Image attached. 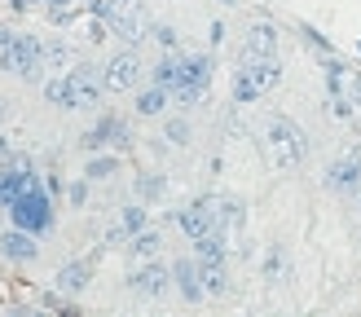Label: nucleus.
Segmentation results:
<instances>
[{"mask_svg":"<svg viewBox=\"0 0 361 317\" xmlns=\"http://www.w3.org/2000/svg\"><path fill=\"white\" fill-rule=\"evenodd\" d=\"M264 154H269V163L282 168V172H291L300 168L304 158H309V137H304V128L295 119H286V115H274L264 123Z\"/></svg>","mask_w":361,"mask_h":317,"instance_id":"nucleus-1","label":"nucleus"},{"mask_svg":"<svg viewBox=\"0 0 361 317\" xmlns=\"http://www.w3.org/2000/svg\"><path fill=\"white\" fill-rule=\"evenodd\" d=\"M5 211H9V225H23V229H31V234H40V238L53 234V225H58V211H53V194L44 185V176H35Z\"/></svg>","mask_w":361,"mask_h":317,"instance_id":"nucleus-2","label":"nucleus"},{"mask_svg":"<svg viewBox=\"0 0 361 317\" xmlns=\"http://www.w3.org/2000/svg\"><path fill=\"white\" fill-rule=\"evenodd\" d=\"M278 80H282V62L278 58H243L238 70H233V80H229V97L238 106H251V101H260Z\"/></svg>","mask_w":361,"mask_h":317,"instance_id":"nucleus-3","label":"nucleus"},{"mask_svg":"<svg viewBox=\"0 0 361 317\" xmlns=\"http://www.w3.org/2000/svg\"><path fill=\"white\" fill-rule=\"evenodd\" d=\"M0 70H5V75L27 80V84H40L44 80V40H40V35L18 31L13 40L0 49Z\"/></svg>","mask_w":361,"mask_h":317,"instance_id":"nucleus-4","label":"nucleus"},{"mask_svg":"<svg viewBox=\"0 0 361 317\" xmlns=\"http://www.w3.org/2000/svg\"><path fill=\"white\" fill-rule=\"evenodd\" d=\"M212 75H216V58L212 53H180V80L172 88V101L176 106H198L207 97V88H212Z\"/></svg>","mask_w":361,"mask_h":317,"instance_id":"nucleus-5","label":"nucleus"},{"mask_svg":"<svg viewBox=\"0 0 361 317\" xmlns=\"http://www.w3.org/2000/svg\"><path fill=\"white\" fill-rule=\"evenodd\" d=\"M141 80H146V62H141V53L128 44V49H119L111 62L102 66V84H106V93H137Z\"/></svg>","mask_w":361,"mask_h":317,"instance_id":"nucleus-6","label":"nucleus"},{"mask_svg":"<svg viewBox=\"0 0 361 317\" xmlns=\"http://www.w3.org/2000/svg\"><path fill=\"white\" fill-rule=\"evenodd\" d=\"M133 146V128H128V119H119V115H102L93 128H84L80 132V150L84 154H97V150H128Z\"/></svg>","mask_w":361,"mask_h":317,"instance_id":"nucleus-7","label":"nucleus"},{"mask_svg":"<svg viewBox=\"0 0 361 317\" xmlns=\"http://www.w3.org/2000/svg\"><path fill=\"white\" fill-rule=\"evenodd\" d=\"M66 84H71V111H93V106H102V97H106L102 70L93 62H71Z\"/></svg>","mask_w":361,"mask_h":317,"instance_id":"nucleus-8","label":"nucleus"},{"mask_svg":"<svg viewBox=\"0 0 361 317\" xmlns=\"http://www.w3.org/2000/svg\"><path fill=\"white\" fill-rule=\"evenodd\" d=\"M128 291L141 295V299H164L172 291V264H164L159 256L154 260H141V269L128 273Z\"/></svg>","mask_w":361,"mask_h":317,"instance_id":"nucleus-9","label":"nucleus"},{"mask_svg":"<svg viewBox=\"0 0 361 317\" xmlns=\"http://www.w3.org/2000/svg\"><path fill=\"white\" fill-rule=\"evenodd\" d=\"M176 225H180V234H185L190 242L203 238V234H212V229H221V220H216V199H212V194H203V199L176 207Z\"/></svg>","mask_w":361,"mask_h":317,"instance_id":"nucleus-10","label":"nucleus"},{"mask_svg":"<svg viewBox=\"0 0 361 317\" xmlns=\"http://www.w3.org/2000/svg\"><path fill=\"white\" fill-rule=\"evenodd\" d=\"M0 256L9 264H35L40 260V234H31L23 225H9L0 229Z\"/></svg>","mask_w":361,"mask_h":317,"instance_id":"nucleus-11","label":"nucleus"},{"mask_svg":"<svg viewBox=\"0 0 361 317\" xmlns=\"http://www.w3.org/2000/svg\"><path fill=\"white\" fill-rule=\"evenodd\" d=\"M326 189L331 194H361V150L339 154L326 168Z\"/></svg>","mask_w":361,"mask_h":317,"instance_id":"nucleus-12","label":"nucleus"},{"mask_svg":"<svg viewBox=\"0 0 361 317\" xmlns=\"http://www.w3.org/2000/svg\"><path fill=\"white\" fill-rule=\"evenodd\" d=\"M172 287L185 304H203L207 291H203V273H198V256H180L172 260Z\"/></svg>","mask_w":361,"mask_h":317,"instance_id":"nucleus-13","label":"nucleus"},{"mask_svg":"<svg viewBox=\"0 0 361 317\" xmlns=\"http://www.w3.org/2000/svg\"><path fill=\"white\" fill-rule=\"evenodd\" d=\"M31 181H35V163H13V158H5V163H0V207H9Z\"/></svg>","mask_w":361,"mask_h":317,"instance_id":"nucleus-14","label":"nucleus"},{"mask_svg":"<svg viewBox=\"0 0 361 317\" xmlns=\"http://www.w3.org/2000/svg\"><path fill=\"white\" fill-rule=\"evenodd\" d=\"M243 58H278V27L274 23H251L243 35Z\"/></svg>","mask_w":361,"mask_h":317,"instance_id":"nucleus-15","label":"nucleus"},{"mask_svg":"<svg viewBox=\"0 0 361 317\" xmlns=\"http://www.w3.org/2000/svg\"><path fill=\"white\" fill-rule=\"evenodd\" d=\"M88 282H93V260H66L58 273H53V287H58L62 295H84L88 291Z\"/></svg>","mask_w":361,"mask_h":317,"instance_id":"nucleus-16","label":"nucleus"},{"mask_svg":"<svg viewBox=\"0 0 361 317\" xmlns=\"http://www.w3.org/2000/svg\"><path fill=\"white\" fill-rule=\"evenodd\" d=\"M150 225V216H146V203H128V207H123L119 211V216H115V229H111V234H106V247H119V242H128L133 234H141V229H146Z\"/></svg>","mask_w":361,"mask_h":317,"instance_id":"nucleus-17","label":"nucleus"},{"mask_svg":"<svg viewBox=\"0 0 361 317\" xmlns=\"http://www.w3.org/2000/svg\"><path fill=\"white\" fill-rule=\"evenodd\" d=\"M168 101H172V88H164V84H141L137 88V101H133V111L141 115V119H154V115H164L168 111Z\"/></svg>","mask_w":361,"mask_h":317,"instance_id":"nucleus-18","label":"nucleus"},{"mask_svg":"<svg viewBox=\"0 0 361 317\" xmlns=\"http://www.w3.org/2000/svg\"><path fill=\"white\" fill-rule=\"evenodd\" d=\"M119 168H123L119 150H97V154L84 158V176H88V181H111V176H119Z\"/></svg>","mask_w":361,"mask_h":317,"instance_id":"nucleus-19","label":"nucleus"},{"mask_svg":"<svg viewBox=\"0 0 361 317\" xmlns=\"http://www.w3.org/2000/svg\"><path fill=\"white\" fill-rule=\"evenodd\" d=\"M198 273H203L207 299H225L229 295V269H225V260H198Z\"/></svg>","mask_w":361,"mask_h":317,"instance_id":"nucleus-20","label":"nucleus"},{"mask_svg":"<svg viewBox=\"0 0 361 317\" xmlns=\"http://www.w3.org/2000/svg\"><path fill=\"white\" fill-rule=\"evenodd\" d=\"M260 273H264V282H274V287H282V282L291 278V256H286V247H282V242H274V247L264 251Z\"/></svg>","mask_w":361,"mask_h":317,"instance_id":"nucleus-21","label":"nucleus"},{"mask_svg":"<svg viewBox=\"0 0 361 317\" xmlns=\"http://www.w3.org/2000/svg\"><path fill=\"white\" fill-rule=\"evenodd\" d=\"M194 256L198 260H229V229H212V234L194 238Z\"/></svg>","mask_w":361,"mask_h":317,"instance_id":"nucleus-22","label":"nucleus"},{"mask_svg":"<svg viewBox=\"0 0 361 317\" xmlns=\"http://www.w3.org/2000/svg\"><path fill=\"white\" fill-rule=\"evenodd\" d=\"M159 251H164V234H159V229H141V234H133L128 238V256L133 260H154Z\"/></svg>","mask_w":361,"mask_h":317,"instance_id":"nucleus-23","label":"nucleus"},{"mask_svg":"<svg viewBox=\"0 0 361 317\" xmlns=\"http://www.w3.org/2000/svg\"><path fill=\"white\" fill-rule=\"evenodd\" d=\"M93 5L97 0H49V18L58 27H66V23H75L80 13H93Z\"/></svg>","mask_w":361,"mask_h":317,"instance_id":"nucleus-24","label":"nucleus"},{"mask_svg":"<svg viewBox=\"0 0 361 317\" xmlns=\"http://www.w3.org/2000/svg\"><path fill=\"white\" fill-rule=\"evenodd\" d=\"M322 70H326V93H331V101L348 97V66L335 62L331 53H326V58H322Z\"/></svg>","mask_w":361,"mask_h":317,"instance_id":"nucleus-25","label":"nucleus"},{"mask_svg":"<svg viewBox=\"0 0 361 317\" xmlns=\"http://www.w3.org/2000/svg\"><path fill=\"white\" fill-rule=\"evenodd\" d=\"M133 189H137L141 203H159L164 189H168V176L164 172H141V176H133Z\"/></svg>","mask_w":361,"mask_h":317,"instance_id":"nucleus-26","label":"nucleus"},{"mask_svg":"<svg viewBox=\"0 0 361 317\" xmlns=\"http://www.w3.org/2000/svg\"><path fill=\"white\" fill-rule=\"evenodd\" d=\"M150 80L164 84V88H176V80H180V53H164V58L150 66Z\"/></svg>","mask_w":361,"mask_h":317,"instance_id":"nucleus-27","label":"nucleus"},{"mask_svg":"<svg viewBox=\"0 0 361 317\" xmlns=\"http://www.w3.org/2000/svg\"><path fill=\"white\" fill-rule=\"evenodd\" d=\"M216 220H221V229H238L247 220V203L243 199H216Z\"/></svg>","mask_w":361,"mask_h":317,"instance_id":"nucleus-28","label":"nucleus"},{"mask_svg":"<svg viewBox=\"0 0 361 317\" xmlns=\"http://www.w3.org/2000/svg\"><path fill=\"white\" fill-rule=\"evenodd\" d=\"M71 62H75V53H71L66 40H49V44H44V70H53V75H58V70H71Z\"/></svg>","mask_w":361,"mask_h":317,"instance_id":"nucleus-29","label":"nucleus"},{"mask_svg":"<svg viewBox=\"0 0 361 317\" xmlns=\"http://www.w3.org/2000/svg\"><path fill=\"white\" fill-rule=\"evenodd\" d=\"M164 141H168V146H176V150H185L190 141H194V128H190V119H185V115H172V119L164 123Z\"/></svg>","mask_w":361,"mask_h":317,"instance_id":"nucleus-30","label":"nucleus"},{"mask_svg":"<svg viewBox=\"0 0 361 317\" xmlns=\"http://www.w3.org/2000/svg\"><path fill=\"white\" fill-rule=\"evenodd\" d=\"M44 101L58 106V111H71V84H66V70L62 75H49L44 80Z\"/></svg>","mask_w":361,"mask_h":317,"instance_id":"nucleus-31","label":"nucleus"},{"mask_svg":"<svg viewBox=\"0 0 361 317\" xmlns=\"http://www.w3.org/2000/svg\"><path fill=\"white\" fill-rule=\"evenodd\" d=\"M150 40L164 49V53H176V44H180V31L172 27V23H150Z\"/></svg>","mask_w":361,"mask_h":317,"instance_id":"nucleus-32","label":"nucleus"},{"mask_svg":"<svg viewBox=\"0 0 361 317\" xmlns=\"http://www.w3.org/2000/svg\"><path fill=\"white\" fill-rule=\"evenodd\" d=\"M300 40L309 44V49L317 53V58H326V53H331V40H326V35H322L317 27H304V23H300Z\"/></svg>","mask_w":361,"mask_h":317,"instance_id":"nucleus-33","label":"nucleus"},{"mask_svg":"<svg viewBox=\"0 0 361 317\" xmlns=\"http://www.w3.org/2000/svg\"><path fill=\"white\" fill-rule=\"evenodd\" d=\"M88 185H93L88 176H80V181H71V185H66V203H71V207H84V203H88Z\"/></svg>","mask_w":361,"mask_h":317,"instance_id":"nucleus-34","label":"nucleus"},{"mask_svg":"<svg viewBox=\"0 0 361 317\" xmlns=\"http://www.w3.org/2000/svg\"><path fill=\"white\" fill-rule=\"evenodd\" d=\"M44 185H49L53 199H62V194H66V185H62V176H58V172H49V176H44Z\"/></svg>","mask_w":361,"mask_h":317,"instance_id":"nucleus-35","label":"nucleus"},{"mask_svg":"<svg viewBox=\"0 0 361 317\" xmlns=\"http://www.w3.org/2000/svg\"><path fill=\"white\" fill-rule=\"evenodd\" d=\"M207 40H212V49L225 44V23H212V35H207Z\"/></svg>","mask_w":361,"mask_h":317,"instance_id":"nucleus-36","label":"nucleus"},{"mask_svg":"<svg viewBox=\"0 0 361 317\" xmlns=\"http://www.w3.org/2000/svg\"><path fill=\"white\" fill-rule=\"evenodd\" d=\"M13 35H18V31H13V27H5V23H0V49H5V44H9V40H13Z\"/></svg>","mask_w":361,"mask_h":317,"instance_id":"nucleus-37","label":"nucleus"},{"mask_svg":"<svg viewBox=\"0 0 361 317\" xmlns=\"http://www.w3.org/2000/svg\"><path fill=\"white\" fill-rule=\"evenodd\" d=\"M353 93H357V101H361V75H357V80H353Z\"/></svg>","mask_w":361,"mask_h":317,"instance_id":"nucleus-38","label":"nucleus"},{"mask_svg":"<svg viewBox=\"0 0 361 317\" xmlns=\"http://www.w3.org/2000/svg\"><path fill=\"white\" fill-rule=\"evenodd\" d=\"M5 216H9V211H5V207H0V229H5Z\"/></svg>","mask_w":361,"mask_h":317,"instance_id":"nucleus-39","label":"nucleus"},{"mask_svg":"<svg viewBox=\"0 0 361 317\" xmlns=\"http://www.w3.org/2000/svg\"><path fill=\"white\" fill-rule=\"evenodd\" d=\"M221 5H225V9H233V5H238V0H221Z\"/></svg>","mask_w":361,"mask_h":317,"instance_id":"nucleus-40","label":"nucleus"},{"mask_svg":"<svg viewBox=\"0 0 361 317\" xmlns=\"http://www.w3.org/2000/svg\"><path fill=\"white\" fill-rule=\"evenodd\" d=\"M357 216H361V199H357Z\"/></svg>","mask_w":361,"mask_h":317,"instance_id":"nucleus-41","label":"nucleus"},{"mask_svg":"<svg viewBox=\"0 0 361 317\" xmlns=\"http://www.w3.org/2000/svg\"><path fill=\"white\" fill-rule=\"evenodd\" d=\"M44 5H49V0H44Z\"/></svg>","mask_w":361,"mask_h":317,"instance_id":"nucleus-42","label":"nucleus"},{"mask_svg":"<svg viewBox=\"0 0 361 317\" xmlns=\"http://www.w3.org/2000/svg\"><path fill=\"white\" fill-rule=\"evenodd\" d=\"M0 106H5V101H0Z\"/></svg>","mask_w":361,"mask_h":317,"instance_id":"nucleus-43","label":"nucleus"}]
</instances>
